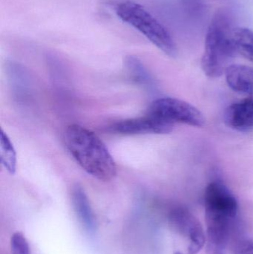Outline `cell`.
Returning <instances> with one entry per match:
<instances>
[{
  "mask_svg": "<svg viewBox=\"0 0 253 254\" xmlns=\"http://www.w3.org/2000/svg\"><path fill=\"white\" fill-rule=\"evenodd\" d=\"M204 203L206 224L231 225L237 216V200L222 182L215 181L208 185Z\"/></svg>",
  "mask_w": 253,
  "mask_h": 254,
  "instance_id": "277c9868",
  "label": "cell"
},
{
  "mask_svg": "<svg viewBox=\"0 0 253 254\" xmlns=\"http://www.w3.org/2000/svg\"><path fill=\"white\" fill-rule=\"evenodd\" d=\"M72 202L77 218L85 231L89 234H95L97 222L90 201L83 188L76 185L72 190Z\"/></svg>",
  "mask_w": 253,
  "mask_h": 254,
  "instance_id": "9c48e42d",
  "label": "cell"
},
{
  "mask_svg": "<svg viewBox=\"0 0 253 254\" xmlns=\"http://www.w3.org/2000/svg\"><path fill=\"white\" fill-rule=\"evenodd\" d=\"M169 219L177 232L189 239V254H198L203 249L206 242L203 227L190 210L185 207H175L169 213Z\"/></svg>",
  "mask_w": 253,
  "mask_h": 254,
  "instance_id": "8992f818",
  "label": "cell"
},
{
  "mask_svg": "<svg viewBox=\"0 0 253 254\" xmlns=\"http://www.w3.org/2000/svg\"><path fill=\"white\" fill-rule=\"evenodd\" d=\"M234 254H253V241L242 240L236 243L234 247Z\"/></svg>",
  "mask_w": 253,
  "mask_h": 254,
  "instance_id": "9a60e30c",
  "label": "cell"
},
{
  "mask_svg": "<svg viewBox=\"0 0 253 254\" xmlns=\"http://www.w3.org/2000/svg\"><path fill=\"white\" fill-rule=\"evenodd\" d=\"M175 254H182L180 253V252H176V253H175Z\"/></svg>",
  "mask_w": 253,
  "mask_h": 254,
  "instance_id": "e0dca14e",
  "label": "cell"
},
{
  "mask_svg": "<svg viewBox=\"0 0 253 254\" xmlns=\"http://www.w3.org/2000/svg\"><path fill=\"white\" fill-rule=\"evenodd\" d=\"M233 30L231 16L227 10H217L208 27L202 58V69L208 77H221L232 65L237 55L233 44Z\"/></svg>",
  "mask_w": 253,
  "mask_h": 254,
  "instance_id": "7a4b0ae2",
  "label": "cell"
},
{
  "mask_svg": "<svg viewBox=\"0 0 253 254\" xmlns=\"http://www.w3.org/2000/svg\"><path fill=\"white\" fill-rule=\"evenodd\" d=\"M228 86L235 92L253 96V68L232 64L225 72Z\"/></svg>",
  "mask_w": 253,
  "mask_h": 254,
  "instance_id": "30bf717a",
  "label": "cell"
},
{
  "mask_svg": "<svg viewBox=\"0 0 253 254\" xmlns=\"http://www.w3.org/2000/svg\"><path fill=\"white\" fill-rule=\"evenodd\" d=\"M147 114L173 125L184 124L202 127L204 125L203 115L197 108L177 98H162L155 100L150 104Z\"/></svg>",
  "mask_w": 253,
  "mask_h": 254,
  "instance_id": "5b68a950",
  "label": "cell"
},
{
  "mask_svg": "<svg viewBox=\"0 0 253 254\" xmlns=\"http://www.w3.org/2000/svg\"><path fill=\"white\" fill-rule=\"evenodd\" d=\"M128 74L133 81L145 87H150L152 84L151 75L144 64L133 56L127 57L125 62Z\"/></svg>",
  "mask_w": 253,
  "mask_h": 254,
  "instance_id": "7c38bea8",
  "label": "cell"
},
{
  "mask_svg": "<svg viewBox=\"0 0 253 254\" xmlns=\"http://www.w3.org/2000/svg\"><path fill=\"white\" fill-rule=\"evenodd\" d=\"M115 13L122 21L139 31L168 56H176V44L170 33L144 6L126 0L116 4Z\"/></svg>",
  "mask_w": 253,
  "mask_h": 254,
  "instance_id": "3957f363",
  "label": "cell"
},
{
  "mask_svg": "<svg viewBox=\"0 0 253 254\" xmlns=\"http://www.w3.org/2000/svg\"><path fill=\"white\" fill-rule=\"evenodd\" d=\"M12 254H31L29 246L23 234L15 233L10 239Z\"/></svg>",
  "mask_w": 253,
  "mask_h": 254,
  "instance_id": "5bb4252c",
  "label": "cell"
},
{
  "mask_svg": "<svg viewBox=\"0 0 253 254\" xmlns=\"http://www.w3.org/2000/svg\"><path fill=\"white\" fill-rule=\"evenodd\" d=\"M182 1L186 7L190 10L197 8L198 6L200 4V0H182Z\"/></svg>",
  "mask_w": 253,
  "mask_h": 254,
  "instance_id": "2e32d148",
  "label": "cell"
},
{
  "mask_svg": "<svg viewBox=\"0 0 253 254\" xmlns=\"http://www.w3.org/2000/svg\"><path fill=\"white\" fill-rule=\"evenodd\" d=\"M65 142L73 158L90 176L102 182L115 177V161L95 132L80 125H70L65 130Z\"/></svg>",
  "mask_w": 253,
  "mask_h": 254,
  "instance_id": "6da1fadb",
  "label": "cell"
},
{
  "mask_svg": "<svg viewBox=\"0 0 253 254\" xmlns=\"http://www.w3.org/2000/svg\"><path fill=\"white\" fill-rule=\"evenodd\" d=\"M224 119L226 125L236 131H253V96L229 106L224 112Z\"/></svg>",
  "mask_w": 253,
  "mask_h": 254,
  "instance_id": "ba28073f",
  "label": "cell"
},
{
  "mask_svg": "<svg viewBox=\"0 0 253 254\" xmlns=\"http://www.w3.org/2000/svg\"><path fill=\"white\" fill-rule=\"evenodd\" d=\"M174 125L146 114L144 117L120 121L108 127V131L122 134H167Z\"/></svg>",
  "mask_w": 253,
  "mask_h": 254,
  "instance_id": "52a82bcc",
  "label": "cell"
},
{
  "mask_svg": "<svg viewBox=\"0 0 253 254\" xmlns=\"http://www.w3.org/2000/svg\"><path fill=\"white\" fill-rule=\"evenodd\" d=\"M0 156L1 164L10 174H14L16 169V153L13 143L3 130L0 139Z\"/></svg>",
  "mask_w": 253,
  "mask_h": 254,
  "instance_id": "4fadbf2b",
  "label": "cell"
},
{
  "mask_svg": "<svg viewBox=\"0 0 253 254\" xmlns=\"http://www.w3.org/2000/svg\"><path fill=\"white\" fill-rule=\"evenodd\" d=\"M233 44L236 54L253 62V31L247 28H234Z\"/></svg>",
  "mask_w": 253,
  "mask_h": 254,
  "instance_id": "8fae6325",
  "label": "cell"
}]
</instances>
